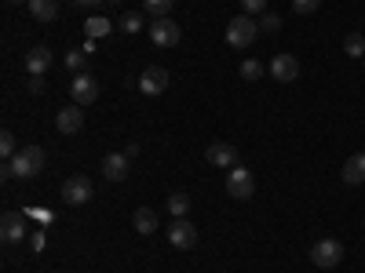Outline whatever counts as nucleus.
I'll return each instance as SVG.
<instances>
[{"label": "nucleus", "mask_w": 365, "mask_h": 273, "mask_svg": "<svg viewBox=\"0 0 365 273\" xmlns=\"http://www.w3.org/2000/svg\"><path fill=\"white\" fill-rule=\"evenodd\" d=\"M44 149L41 146H22L19 154L4 164V175L8 178H37L41 171H44Z\"/></svg>", "instance_id": "1"}, {"label": "nucleus", "mask_w": 365, "mask_h": 273, "mask_svg": "<svg viewBox=\"0 0 365 273\" xmlns=\"http://www.w3.org/2000/svg\"><path fill=\"white\" fill-rule=\"evenodd\" d=\"M256 33H259V22L252 15H237L227 22V44L234 51H245L249 44H256Z\"/></svg>", "instance_id": "2"}, {"label": "nucleus", "mask_w": 365, "mask_h": 273, "mask_svg": "<svg viewBox=\"0 0 365 273\" xmlns=\"http://www.w3.org/2000/svg\"><path fill=\"white\" fill-rule=\"evenodd\" d=\"M311 259H314L318 269H332V266L344 262V245H340L336 237H322L318 245L311 248Z\"/></svg>", "instance_id": "3"}, {"label": "nucleus", "mask_w": 365, "mask_h": 273, "mask_svg": "<svg viewBox=\"0 0 365 273\" xmlns=\"http://www.w3.org/2000/svg\"><path fill=\"white\" fill-rule=\"evenodd\" d=\"M252 190H256V178H252L249 168H230V171H227V193H230L234 200H249Z\"/></svg>", "instance_id": "4"}, {"label": "nucleus", "mask_w": 365, "mask_h": 273, "mask_svg": "<svg viewBox=\"0 0 365 273\" xmlns=\"http://www.w3.org/2000/svg\"><path fill=\"white\" fill-rule=\"evenodd\" d=\"M168 70L165 66H146L143 73H139V91H143V95H150V99H154V95H165V91H168Z\"/></svg>", "instance_id": "5"}, {"label": "nucleus", "mask_w": 365, "mask_h": 273, "mask_svg": "<svg viewBox=\"0 0 365 273\" xmlns=\"http://www.w3.org/2000/svg\"><path fill=\"white\" fill-rule=\"evenodd\" d=\"M168 245H172L175 252H190V248L197 245V226L187 223V219H175V223L168 226Z\"/></svg>", "instance_id": "6"}, {"label": "nucleus", "mask_w": 365, "mask_h": 273, "mask_svg": "<svg viewBox=\"0 0 365 273\" xmlns=\"http://www.w3.org/2000/svg\"><path fill=\"white\" fill-rule=\"evenodd\" d=\"M63 197H66V204H88L91 197H96V186H91L88 175H70L63 182Z\"/></svg>", "instance_id": "7"}, {"label": "nucleus", "mask_w": 365, "mask_h": 273, "mask_svg": "<svg viewBox=\"0 0 365 273\" xmlns=\"http://www.w3.org/2000/svg\"><path fill=\"white\" fill-rule=\"evenodd\" d=\"M179 37H182L179 22H172V18H154L150 22V41H154L158 48H175Z\"/></svg>", "instance_id": "8"}, {"label": "nucleus", "mask_w": 365, "mask_h": 273, "mask_svg": "<svg viewBox=\"0 0 365 273\" xmlns=\"http://www.w3.org/2000/svg\"><path fill=\"white\" fill-rule=\"evenodd\" d=\"M84 128V106H63V109H58L55 113V132L58 135H77Z\"/></svg>", "instance_id": "9"}, {"label": "nucleus", "mask_w": 365, "mask_h": 273, "mask_svg": "<svg viewBox=\"0 0 365 273\" xmlns=\"http://www.w3.org/2000/svg\"><path fill=\"white\" fill-rule=\"evenodd\" d=\"M70 91H73V102L77 106H91V102L99 99V80L91 77V73H73Z\"/></svg>", "instance_id": "10"}, {"label": "nucleus", "mask_w": 365, "mask_h": 273, "mask_svg": "<svg viewBox=\"0 0 365 273\" xmlns=\"http://www.w3.org/2000/svg\"><path fill=\"white\" fill-rule=\"evenodd\" d=\"M270 77L274 80H282V84H292L296 77H299V63H296V55H289V51H278L270 58Z\"/></svg>", "instance_id": "11"}, {"label": "nucleus", "mask_w": 365, "mask_h": 273, "mask_svg": "<svg viewBox=\"0 0 365 273\" xmlns=\"http://www.w3.org/2000/svg\"><path fill=\"white\" fill-rule=\"evenodd\" d=\"M26 215H19V211H4V219H0V237H4V245H19V240L26 237Z\"/></svg>", "instance_id": "12"}, {"label": "nucleus", "mask_w": 365, "mask_h": 273, "mask_svg": "<svg viewBox=\"0 0 365 273\" xmlns=\"http://www.w3.org/2000/svg\"><path fill=\"white\" fill-rule=\"evenodd\" d=\"M205 157L216 164V168H237V149L230 142H212Z\"/></svg>", "instance_id": "13"}, {"label": "nucleus", "mask_w": 365, "mask_h": 273, "mask_svg": "<svg viewBox=\"0 0 365 273\" xmlns=\"http://www.w3.org/2000/svg\"><path fill=\"white\" fill-rule=\"evenodd\" d=\"M128 154H106V161H103V175L110 178V182H120V178H128Z\"/></svg>", "instance_id": "14"}, {"label": "nucleus", "mask_w": 365, "mask_h": 273, "mask_svg": "<svg viewBox=\"0 0 365 273\" xmlns=\"http://www.w3.org/2000/svg\"><path fill=\"white\" fill-rule=\"evenodd\" d=\"M48 66H51V51H48V48L26 51V73H29V77H44Z\"/></svg>", "instance_id": "15"}, {"label": "nucleus", "mask_w": 365, "mask_h": 273, "mask_svg": "<svg viewBox=\"0 0 365 273\" xmlns=\"http://www.w3.org/2000/svg\"><path fill=\"white\" fill-rule=\"evenodd\" d=\"M344 182L347 186H361L365 182V154H354L344 161Z\"/></svg>", "instance_id": "16"}, {"label": "nucleus", "mask_w": 365, "mask_h": 273, "mask_svg": "<svg viewBox=\"0 0 365 273\" xmlns=\"http://www.w3.org/2000/svg\"><path fill=\"white\" fill-rule=\"evenodd\" d=\"M29 15L37 22H55L58 18V0H29Z\"/></svg>", "instance_id": "17"}, {"label": "nucleus", "mask_w": 365, "mask_h": 273, "mask_svg": "<svg viewBox=\"0 0 365 273\" xmlns=\"http://www.w3.org/2000/svg\"><path fill=\"white\" fill-rule=\"evenodd\" d=\"M132 223H135V230L146 237V233H154V230H158V211H154V208H135Z\"/></svg>", "instance_id": "18"}, {"label": "nucleus", "mask_w": 365, "mask_h": 273, "mask_svg": "<svg viewBox=\"0 0 365 273\" xmlns=\"http://www.w3.org/2000/svg\"><path fill=\"white\" fill-rule=\"evenodd\" d=\"M187 211H190V197L187 193H172L168 197V215L172 219H187Z\"/></svg>", "instance_id": "19"}, {"label": "nucleus", "mask_w": 365, "mask_h": 273, "mask_svg": "<svg viewBox=\"0 0 365 273\" xmlns=\"http://www.w3.org/2000/svg\"><path fill=\"white\" fill-rule=\"evenodd\" d=\"M172 4H175V0H143V11H146L150 18H168Z\"/></svg>", "instance_id": "20"}, {"label": "nucleus", "mask_w": 365, "mask_h": 273, "mask_svg": "<svg viewBox=\"0 0 365 273\" xmlns=\"http://www.w3.org/2000/svg\"><path fill=\"white\" fill-rule=\"evenodd\" d=\"M344 51H347L351 58H365V37H361V33H347V37H344Z\"/></svg>", "instance_id": "21"}, {"label": "nucleus", "mask_w": 365, "mask_h": 273, "mask_svg": "<svg viewBox=\"0 0 365 273\" xmlns=\"http://www.w3.org/2000/svg\"><path fill=\"white\" fill-rule=\"evenodd\" d=\"M15 154H19V142H15V135L4 128V132H0V157H4V164H8Z\"/></svg>", "instance_id": "22"}, {"label": "nucleus", "mask_w": 365, "mask_h": 273, "mask_svg": "<svg viewBox=\"0 0 365 273\" xmlns=\"http://www.w3.org/2000/svg\"><path fill=\"white\" fill-rule=\"evenodd\" d=\"M241 77H245V80H259L263 77V63H259V58H245V63H241Z\"/></svg>", "instance_id": "23"}, {"label": "nucleus", "mask_w": 365, "mask_h": 273, "mask_svg": "<svg viewBox=\"0 0 365 273\" xmlns=\"http://www.w3.org/2000/svg\"><path fill=\"white\" fill-rule=\"evenodd\" d=\"M322 8V0H292V11L296 15H314Z\"/></svg>", "instance_id": "24"}, {"label": "nucleus", "mask_w": 365, "mask_h": 273, "mask_svg": "<svg viewBox=\"0 0 365 273\" xmlns=\"http://www.w3.org/2000/svg\"><path fill=\"white\" fill-rule=\"evenodd\" d=\"M259 29H263V33H278V29H282V18H278V15H270V11H263Z\"/></svg>", "instance_id": "25"}, {"label": "nucleus", "mask_w": 365, "mask_h": 273, "mask_svg": "<svg viewBox=\"0 0 365 273\" xmlns=\"http://www.w3.org/2000/svg\"><path fill=\"white\" fill-rule=\"evenodd\" d=\"M110 33V22L106 18H88V37H103Z\"/></svg>", "instance_id": "26"}, {"label": "nucleus", "mask_w": 365, "mask_h": 273, "mask_svg": "<svg viewBox=\"0 0 365 273\" xmlns=\"http://www.w3.org/2000/svg\"><path fill=\"white\" fill-rule=\"evenodd\" d=\"M139 26H143V18L132 11V15H125L120 18V29H125V33H139Z\"/></svg>", "instance_id": "27"}, {"label": "nucleus", "mask_w": 365, "mask_h": 273, "mask_svg": "<svg viewBox=\"0 0 365 273\" xmlns=\"http://www.w3.org/2000/svg\"><path fill=\"white\" fill-rule=\"evenodd\" d=\"M241 8H245V15H263L267 11V0H241Z\"/></svg>", "instance_id": "28"}, {"label": "nucleus", "mask_w": 365, "mask_h": 273, "mask_svg": "<svg viewBox=\"0 0 365 273\" xmlns=\"http://www.w3.org/2000/svg\"><path fill=\"white\" fill-rule=\"evenodd\" d=\"M66 66L84 73V51H70V55H66Z\"/></svg>", "instance_id": "29"}, {"label": "nucleus", "mask_w": 365, "mask_h": 273, "mask_svg": "<svg viewBox=\"0 0 365 273\" xmlns=\"http://www.w3.org/2000/svg\"><path fill=\"white\" fill-rule=\"evenodd\" d=\"M70 4H73V8H96L99 0H70Z\"/></svg>", "instance_id": "30"}, {"label": "nucleus", "mask_w": 365, "mask_h": 273, "mask_svg": "<svg viewBox=\"0 0 365 273\" xmlns=\"http://www.w3.org/2000/svg\"><path fill=\"white\" fill-rule=\"evenodd\" d=\"M110 4H125V0H110Z\"/></svg>", "instance_id": "31"}, {"label": "nucleus", "mask_w": 365, "mask_h": 273, "mask_svg": "<svg viewBox=\"0 0 365 273\" xmlns=\"http://www.w3.org/2000/svg\"><path fill=\"white\" fill-rule=\"evenodd\" d=\"M8 4H22V0H8Z\"/></svg>", "instance_id": "32"}]
</instances>
